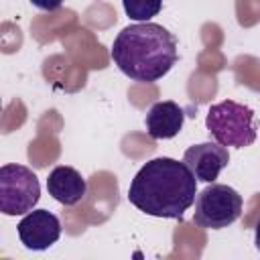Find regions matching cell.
<instances>
[{"label":"cell","instance_id":"6da1fadb","mask_svg":"<svg viewBox=\"0 0 260 260\" xmlns=\"http://www.w3.org/2000/svg\"><path fill=\"white\" fill-rule=\"evenodd\" d=\"M197 179L191 169L171 156H158L140 167L128 187V201L142 213L181 219L195 203Z\"/></svg>","mask_w":260,"mask_h":260},{"label":"cell","instance_id":"7a4b0ae2","mask_svg":"<svg viewBox=\"0 0 260 260\" xmlns=\"http://www.w3.org/2000/svg\"><path fill=\"white\" fill-rule=\"evenodd\" d=\"M116 67L134 81L154 83L179 59L177 37L156 22H136L118 32L112 45Z\"/></svg>","mask_w":260,"mask_h":260},{"label":"cell","instance_id":"3957f363","mask_svg":"<svg viewBox=\"0 0 260 260\" xmlns=\"http://www.w3.org/2000/svg\"><path fill=\"white\" fill-rule=\"evenodd\" d=\"M205 126L215 142L234 148H246L254 144L258 136L254 110L234 100H223L219 104H213L207 110Z\"/></svg>","mask_w":260,"mask_h":260},{"label":"cell","instance_id":"277c9868","mask_svg":"<svg viewBox=\"0 0 260 260\" xmlns=\"http://www.w3.org/2000/svg\"><path fill=\"white\" fill-rule=\"evenodd\" d=\"M242 215V195L221 183H211L195 197L193 223L203 230H221Z\"/></svg>","mask_w":260,"mask_h":260},{"label":"cell","instance_id":"5b68a950","mask_svg":"<svg viewBox=\"0 0 260 260\" xmlns=\"http://www.w3.org/2000/svg\"><path fill=\"white\" fill-rule=\"evenodd\" d=\"M41 199L37 175L24 165L0 167V211L4 215H22L32 211Z\"/></svg>","mask_w":260,"mask_h":260},{"label":"cell","instance_id":"8992f818","mask_svg":"<svg viewBox=\"0 0 260 260\" xmlns=\"http://www.w3.org/2000/svg\"><path fill=\"white\" fill-rule=\"evenodd\" d=\"M18 238L26 250H47L61 236V221L49 209H32L18 221Z\"/></svg>","mask_w":260,"mask_h":260},{"label":"cell","instance_id":"52a82bcc","mask_svg":"<svg viewBox=\"0 0 260 260\" xmlns=\"http://www.w3.org/2000/svg\"><path fill=\"white\" fill-rule=\"evenodd\" d=\"M183 162L191 169L197 181L213 183L219 177V173L228 167L230 152H228V146L219 142H201L185 150Z\"/></svg>","mask_w":260,"mask_h":260},{"label":"cell","instance_id":"ba28073f","mask_svg":"<svg viewBox=\"0 0 260 260\" xmlns=\"http://www.w3.org/2000/svg\"><path fill=\"white\" fill-rule=\"evenodd\" d=\"M47 191L49 195L71 207V205H77L85 193H87V183L85 179L81 177L79 171H75L73 167H67V165H59L55 167L51 173H49V179H47Z\"/></svg>","mask_w":260,"mask_h":260},{"label":"cell","instance_id":"9c48e42d","mask_svg":"<svg viewBox=\"0 0 260 260\" xmlns=\"http://www.w3.org/2000/svg\"><path fill=\"white\" fill-rule=\"evenodd\" d=\"M183 122H185L183 108L171 100L152 104L144 118L146 132L154 140H167V138L177 136L183 128Z\"/></svg>","mask_w":260,"mask_h":260},{"label":"cell","instance_id":"30bf717a","mask_svg":"<svg viewBox=\"0 0 260 260\" xmlns=\"http://www.w3.org/2000/svg\"><path fill=\"white\" fill-rule=\"evenodd\" d=\"M122 2L126 14L138 22H148L162 8V0H122Z\"/></svg>","mask_w":260,"mask_h":260},{"label":"cell","instance_id":"8fae6325","mask_svg":"<svg viewBox=\"0 0 260 260\" xmlns=\"http://www.w3.org/2000/svg\"><path fill=\"white\" fill-rule=\"evenodd\" d=\"M32 6H37L39 10H45V12H55L61 8L63 0H30Z\"/></svg>","mask_w":260,"mask_h":260},{"label":"cell","instance_id":"7c38bea8","mask_svg":"<svg viewBox=\"0 0 260 260\" xmlns=\"http://www.w3.org/2000/svg\"><path fill=\"white\" fill-rule=\"evenodd\" d=\"M254 244H256V250L260 252V219H258L256 230H254Z\"/></svg>","mask_w":260,"mask_h":260}]
</instances>
